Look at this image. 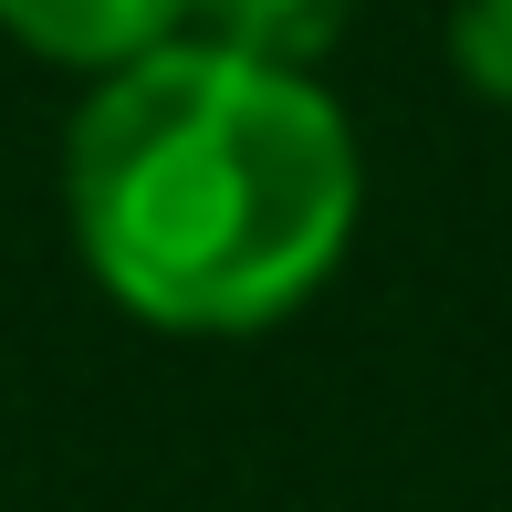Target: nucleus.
<instances>
[{
	"label": "nucleus",
	"mask_w": 512,
	"mask_h": 512,
	"mask_svg": "<svg viewBox=\"0 0 512 512\" xmlns=\"http://www.w3.org/2000/svg\"><path fill=\"white\" fill-rule=\"evenodd\" d=\"M0 32L42 63H74V74H126L157 42L189 32V0H0Z\"/></svg>",
	"instance_id": "obj_2"
},
{
	"label": "nucleus",
	"mask_w": 512,
	"mask_h": 512,
	"mask_svg": "<svg viewBox=\"0 0 512 512\" xmlns=\"http://www.w3.org/2000/svg\"><path fill=\"white\" fill-rule=\"evenodd\" d=\"M450 53H460V74H471V95L512 105V0H460Z\"/></svg>",
	"instance_id": "obj_4"
},
{
	"label": "nucleus",
	"mask_w": 512,
	"mask_h": 512,
	"mask_svg": "<svg viewBox=\"0 0 512 512\" xmlns=\"http://www.w3.org/2000/svg\"><path fill=\"white\" fill-rule=\"evenodd\" d=\"M345 21H356V0H189L199 42H230L251 63H283V74H314L345 42Z\"/></svg>",
	"instance_id": "obj_3"
},
{
	"label": "nucleus",
	"mask_w": 512,
	"mask_h": 512,
	"mask_svg": "<svg viewBox=\"0 0 512 512\" xmlns=\"http://www.w3.org/2000/svg\"><path fill=\"white\" fill-rule=\"evenodd\" d=\"M84 272L157 335H272L366 220V157L314 74L230 42H157L105 74L63 136Z\"/></svg>",
	"instance_id": "obj_1"
}]
</instances>
